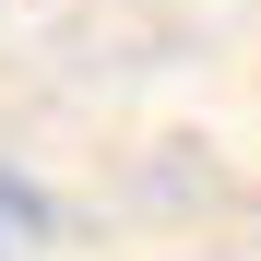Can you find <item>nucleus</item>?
<instances>
[{"label":"nucleus","instance_id":"f257e3e1","mask_svg":"<svg viewBox=\"0 0 261 261\" xmlns=\"http://www.w3.org/2000/svg\"><path fill=\"white\" fill-rule=\"evenodd\" d=\"M48 226H60L48 190H24L12 166H0V261H36V249H48Z\"/></svg>","mask_w":261,"mask_h":261}]
</instances>
